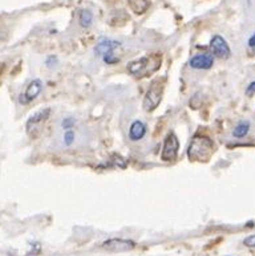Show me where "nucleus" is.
Here are the masks:
<instances>
[{"instance_id": "nucleus-1", "label": "nucleus", "mask_w": 255, "mask_h": 256, "mask_svg": "<svg viewBox=\"0 0 255 256\" xmlns=\"http://www.w3.org/2000/svg\"><path fill=\"white\" fill-rule=\"evenodd\" d=\"M214 153V142L206 136L195 134L191 138L190 145L187 149V157L190 160H198V162H206L209 160L211 154Z\"/></svg>"}, {"instance_id": "nucleus-2", "label": "nucleus", "mask_w": 255, "mask_h": 256, "mask_svg": "<svg viewBox=\"0 0 255 256\" xmlns=\"http://www.w3.org/2000/svg\"><path fill=\"white\" fill-rule=\"evenodd\" d=\"M95 54L104 60L108 65H114L120 62L122 58L121 42L112 40V38H101L95 46Z\"/></svg>"}, {"instance_id": "nucleus-3", "label": "nucleus", "mask_w": 255, "mask_h": 256, "mask_svg": "<svg viewBox=\"0 0 255 256\" xmlns=\"http://www.w3.org/2000/svg\"><path fill=\"white\" fill-rule=\"evenodd\" d=\"M165 89V80L164 78H156L152 81V84L149 86L146 96L144 98L142 106L146 112H153L157 109V106L160 105L162 101V96H164Z\"/></svg>"}, {"instance_id": "nucleus-4", "label": "nucleus", "mask_w": 255, "mask_h": 256, "mask_svg": "<svg viewBox=\"0 0 255 256\" xmlns=\"http://www.w3.org/2000/svg\"><path fill=\"white\" fill-rule=\"evenodd\" d=\"M178 149H179V141L178 137L175 136V133L170 132V133L166 136L164 142V146H162V153H161V160L164 162H170V160H174L178 156Z\"/></svg>"}, {"instance_id": "nucleus-5", "label": "nucleus", "mask_w": 255, "mask_h": 256, "mask_svg": "<svg viewBox=\"0 0 255 256\" xmlns=\"http://www.w3.org/2000/svg\"><path fill=\"white\" fill-rule=\"evenodd\" d=\"M136 247V243L133 240H128V239H120V238H113L109 240L104 242L103 248L111 252H126V251H132Z\"/></svg>"}, {"instance_id": "nucleus-6", "label": "nucleus", "mask_w": 255, "mask_h": 256, "mask_svg": "<svg viewBox=\"0 0 255 256\" xmlns=\"http://www.w3.org/2000/svg\"><path fill=\"white\" fill-rule=\"evenodd\" d=\"M210 48H211V52H213L214 56H217L219 58H228L230 54H231V50H230L227 42L222 36H219V34H215L211 38Z\"/></svg>"}, {"instance_id": "nucleus-7", "label": "nucleus", "mask_w": 255, "mask_h": 256, "mask_svg": "<svg viewBox=\"0 0 255 256\" xmlns=\"http://www.w3.org/2000/svg\"><path fill=\"white\" fill-rule=\"evenodd\" d=\"M43 90V81L36 78V80H32L30 82V85L26 89V92L22 93L19 97L20 104L23 105H27V104L32 102L35 98H38V96L42 93Z\"/></svg>"}, {"instance_id": "nucleus-8", "label": "nucleus", "mask_w": 255, "mask_h": 256, "mask_svg": "<svg viewBox=\"0 0 255 256\" xmlns=\"http://www.w3.org/2000/svg\"><path fill=\"white\" fill-rule=\"evenodd\" d=\"M189 65L194 69H210L214 65V54L209 52L195 54L190 58Z\"/></svg>"}, {"instance_id": "nucleus-9", "label": "nucleus", "mask_w": 255, "mask_h": 256, "mask_svg": "<svg viewBox=\"0 0 255 256\" xmlns=\"http://www.w3.org/2000/svg\"><path fill=\"white\" fill-rule=\"evenodd\" d=\"M149 65H150V58H141L136 60V62H132L129 65H128V72L130 74H133L136 77H141L146 76L148 72H150L149 69Z\"/></svg>"}, {"instance_id": "nucleus-10", "label": "nucleus", "mask_w": 255, "mask_h": 256, "mask_svg": "<svg viewBox=\"0 0 255 256\" xmlns=\"http://www.w3.org/2000/svg\"><path fill=\"white\" fill-rule=\"evenodd\" d=\"M51 112H52L51 110V108H44V109H42V110L36 112L34 116H31V118L28 120V122H27L28 133H31V130L35 129L38 125H40L42 122L47 121L48 117H50Z\"/></svg>"}, {"instance_id": "nucleus-11", "label": "nucleus", "mask_w": 255, "mask_h": 256, "mask_svg": "<svg viewBox=\"0 0 255 256\" xmlns=\"http://www.w3.org/2000/svg\"><path fill=\"white\" fill-rule=\"evenodd\" d=\"M146 134V125L140 120H136L132 122L129 128V140L130 141H141Z\"/></svg>"}, {"instance_id": "nucleus-12", "label": "nucleus", "mask_w": 255, "mask_h": 256, "mask_svg": "<svg viewBox=\"0 0 255 256\" xmlns=\"http://www.w3.org/2000/svg\"><path fill=\"white\" fill-rule=\"evenodd\" d=\"M129 8L134 14L137 15H142L145 12L148 11L150 7V2L149 0H128Z\"/></svg>"}, {"instance_id": "nucleus-13", "label": "nucleus", "mask_w": 255, "mask_h": 256, "mask_svg": "<svg viewBox=\"0 0 255 256\" xmlns=\"http://www.w3.org/2000/svg\"><path fill=\"white\" fill-rule=\"evenodd\" d=\"M250 132V122L247 120L246 121H240L234 130H232V136L235 138H243L244 136H247V133Z\"/></svg>"}, {"instance_id": "nucleus-14", "label": "nucleus", "mask_w": 255, "mask_h": 256, "mask_svg": "<svg viewBox=\"0 0 255 256\" xmlns=\"http://www.w3.org/2000/svg\"><path fill=\"white\" fill-rule=\"evenodd\" d=\"M79 22H80L81 27L87 30L93 23V14L89 10H81L80 14H79Z\"/></svg>"}, {"instance_id": "nucleus-15", "label": "nucleus", "mask_w": 255, "mask_h": 256, "mask_svg": "<svg viewBox=\"0 0 255 256\" xmlns=\"http://www.w3.org/2000/svg\"><path fill=\"white\" fill-rule=\"evenodd\" d=\"M64 145L65 146H72L73 142H75V138H76V134L73 132L72 129L71 130H65L64 133Z\"/></svg>"}, {"instance_id": "nucleus-16", "label": "nucleus", "mask_w": 255, "mask_h": 256, "mask_svg": "<svg viewBox=\"0 0 255 256\" xmlns=\"http://www.w3.org/2000/svg\"><path fill=\"white\" fill-rule=\"evenodd\" d=\"M112 164H113V166H117L120 168H126V160L121 156H118V154H113L112 156Z\"/></svg>"}, {"instance_id": "nucleus-17", "label": "nucleus", "mask_w": 255, "mask_h": 256, "mask_svg": "<svg viewBox=\"0 0 255 256\" xmlns=\"http://www.w3.org/2000/svg\"><path fill=\"white\" fill-rule=\"evenodd\" d=\"M75 124H76V120L73 117H65L61 121V128L64 130H71L72 128H75Z\"/></svg>"}, {"instance_id": "nucleus-18", "label": "nucleus", "mask_w": 255, "mask_h": 256, "mask_svg": "<svg viewBox=\"0 0 255 256\" xmlns=\"http://www.w3.org/2000/svg\"><path fill=\"white\" fill-rule=\"evenodd\" d=\"M243 244L246 246V247H255V234L246 238L243 242Z\"/></svg>"}, {"instance_id": "nucleus-19", "label": "nucleus", "mask_w": 255, "mask_h": 256, "mask_svg": "<svg viewBox=\"0 0 255 256\" xmlns=\"http://www.w3.org/2000/svg\"><path fill=\"white\" fill-rule=\"evenodd\" d=\"M46 64L48 68H52V66H55L57 64V58L56 56H50V58H47Z\"/></svg>"}, {"instance_id": "nucleus-20", "label": "nucleus", "mask_w": 255, "mask_h": 256, "mask_svg": "<svg viewBox=\"0 0 255 256\" xmlns=\"http://www.w3.org/2000/svg\"><path fill=\"white\" fill-rule=\"evenodd\" d=\"M246 94H247V96H252V94H255V81H252V82L248 84L247 89H246Z\"/></svg>"}, {"instance_id": "nucleus-21", "label": "nucleus", "mask_w": 255, "mask_h": 256, "mask_svg": "<svg viewBox=\"0 0 255 256\" xmlns=\"http://www.w3.org/2000/svg\"><path fill=\"white\" fill-rule=\"evenodd\" d=\"M248 46H251V48H255V34H252L251 38H250V40H248Z\"/></svg>"}, {"instance_id": "nucleus-22", "label": "nucleus", "mask_w": 255, "mask_h": 256, "mask_svg": "<svg viewBox=\"0 0 255 256\" xmlns=\"http://www.w3.org/2000/svg\"><path fill=\"white\" fill-rule=\"evenodd\" d=\"M4 38H6V34H3L2 32H0V40H3Z\"/></svg>"}]
</instances>
